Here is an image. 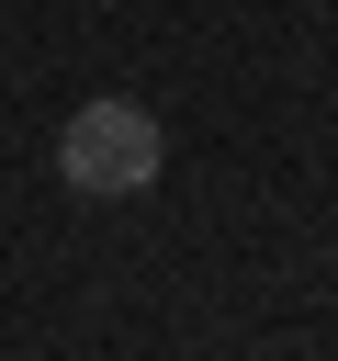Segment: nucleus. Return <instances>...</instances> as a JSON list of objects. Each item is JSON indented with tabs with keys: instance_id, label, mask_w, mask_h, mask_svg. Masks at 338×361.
I'll list each match as a JSON object with an SVG mask.
<instances>
[{
	"instance_id": "nucleus-1",
	"label": "nucleus",
	"mask_w": 338,
	"mask_h": 361,
	"mask_svg": "<svg viewBox=\"0 0 338 361\" xmlns=\"http://www.w3.org/2000/svg\"><path fill=\"white\" fill-rule=\"evenodd\" d=\"M158 169H169V135L124 90H101V102H79L56 124V180L90 192V203H135V192H158Z\"/></svg>"
}]
</instances>
